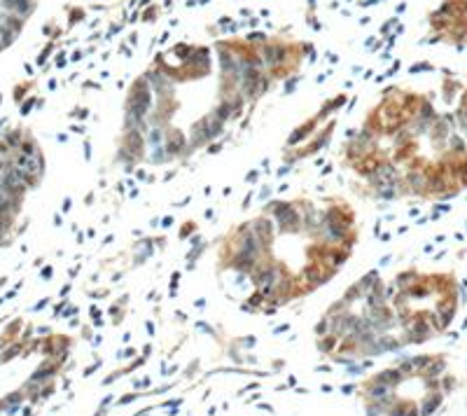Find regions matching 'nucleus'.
<instances>
[{
	"label": "nucleus",
	"mask_w": 467,
	"mask_h": 416,
	"mask_svg": "<svg viewBox=\"0 0 467 416\" xmlns=\"http://www.w3.org/2000/svg\"><path fill=\"white\" fill-rule=\"evenodd\" d=\"M355 241H358V236H355V232L353 234H348V236L343 238V243H341V248L348 250V253H353V248H355Z\"/></svg>",
	"instance_id": "473e14b6"
},
{
	"label": "nucleus",
	"mask_w": 467,
	"mask_h": 416,
	"mask_svg": "<svg viewBox=\"0 0 467 416\" xmlns=\"http://www.w3.org/2000/svg\"><path fill=\"white\" fill-rule=\"evenodd\" d=\"M222 145H224L222 141H217V143H208V155H217V152L222 150Z\"/></svg>",
	"instance_id": "e433bc0d"
},
{
	"label": "nucleus",
	"mask_w": 467,
	"mask_h": 416,
	"mask_svg": "<svg viewBox=\"0 0 467 416\" xmlns=\"http://www.w3.org/2000/svg\"><path fill=\"white\" fill-rule=\"evenodd\" d=\"M115 159L119 162V164H124V166H136L138 164V159L128 152L124 145H119V150H117V155H115Z\"/></svg>",
	"instance_id": "b1692460"
},
{
	"label": "nucleus",
	"mask_w": 467,
	"mask_h": 416,
	"mask_svg": "<svg viewBox=\"0 0 467 416\" xmlns=\"http://www.w3.org/2000/svg\"><path fill=\"white\" fill-rule=\"evenodd\" d=\"M378 281H381V276H378V269H372V271H367V273H364V276L360 278V281H358V288L362 290V295L367 297V295H369V290H372V288L376 286Z\"/></svg>",
	"instance_id": "6ab92c4d"
},
{
	"label": "nucleus",
	"mask_w": 467,
	"mask_h": 416,
	"mask_svg": "<svg viewBox=\"0 0 467 416\" xmlns=\"http://www.w3.org/2000/svg\"><path fill=\"white\" fill-rule=\"evenodd\" d=\"M302 206L304 201H280L278 211L273 213L276 229L283 232V234H299L304 225Z\"/></svg>",
	"instance_id": "7ed1b4c3"
},
{
	"label": "nucleus",
	"mask_w": 467,
	"mask_h": 416,
	"mask_svg": "<svg viewBox=\"0 0 467 416\" xmlns=\"http://www.w3.org/2000/svg\"><path fill=\"white\" fill-rule=\"evenodd\" d=\"M355 136H358V131H355V129H348V131H346V138H348V141H353Z\"/></svg>",
	"instance_id": "3c124183"
},
{
	"label": "nucleus",
	"mask_w": 467,
	"mask_h": 416,
	"mask_svg": "<svg viewBox=\"0 0 467 416\" xmlns=\"http://www.w3.org/2000/svg\"><path fill=\"white\" fill-rule=\"evenodd\" d=\"M232 250H238V253H245V255H252V257H264V255H271V250H267V246L257 238V234L252 232V225L250 222H241L234 232L232 243H227Z\"/></svg>",
	"instance_id": "f03ea898"
},
{
	"label": "nucleus",
	"mask_w": 467,
	"mask_h": 416,
	"mask_svg": "<svg viewBox=\"0 0 467 416\" xmlns=\"http://www.w3.org/2000/svg\"><path fill=\"white\" fill-rule=\"evenodd\" d=\"M278 206H280V201H276V199H273V201H267L264 203V213L262 215H271V217H273V213L278 211Z\"/></svg>",
	"instance_id": "72a5a7b5"
},
{
	"label": "nucleus",
	"mask_w": 467,
	"mask_h": 416,
	"mask_svg": "<svg viewBox=\"0 0 467 416\" xmlns=\"http://www.w3.org/2000/svg\"><path fill=\"white\" fill-rule=\"evenodd\" d=\"M348 257H350V253L348 250H343L341 246H329L327 248V253H325V260H323V264L325 267H329L332 271H339L346 262H348Z\"/></svg>",
	"instance_id": "f8f14e48"
},
{
	"label": "nucleus",
	"mask_w": 467,
	"mask_h": 416,
	"mask_svg": "<svg viewBox=\"0 0 467 416\" xmlns=\"http://www.w3.org/2000/svg\"><path fill=\"white\" fill-rule=\"evenodd\" d=\"M178 281H180V271H173V276H171V295L178 292Z\"/></svg>",
	"instance_id": "c9c22d12"
},
{
	"label": "nucleus",
	"mask_w": 467,
	"mask_h": 416,
	"mask_svg": "<svg viewBox=\"0 0 467 416\" xmlns=\"http://www.w3.org/2000/svg\"><path fill=\"white\" fill-rule=\"evenodd\" d=\"M294 87H297V77H290V80H287V84H285V91L290 94V91H292V89H294Z\"/></svg>",
	"instance_id": "37998d69"
},
{
	"label": "nucleus",
	"mask_w": 467,
	"mask_h": 416,
	"mask_svg": "<svg viewBox=\"0 0 467 416\" xmlns=\"http://www.w3.org/2000/svg\"><path fill=\"white\" fill-rule=\"evenodd\" d=\"M192 234H197V222H194V220H187L185 225L180 227V232H178V236L182 238V241H187V238L192 236Z\"/></svg>",
	"instance_id": "c85d7f7f"
},
{
	"label": "nucleus",
	"mask_w": 467,
	"mask_h": 416,
	"mask_svg": "<svg viewBox=\"0 0 467 416\" xmlns=\"http://www.w3.org/2000/svg\"><path fill=\"white\" fill-rule=\"evenodd\" d=\"M287 190H290V187H287V182H283V185H280L276 192H287Z\"/></svg>",
	"instance_id": "13d9d810"
},
{
	"label": "nucleus",
	"mask_w": 467,
	"mask_h": 416,
	"mask_svg": "<svg viewBox=\"0 0 467 416\" xmlns=\"http://www.w3.org/2000/svg\"><path fill=\"white\" fill-rule=\"evenodd\" d=\"M159 225H162V220H159V217H154V220L150 222V227H159Z\"/></svg>",
	"instance_id": "4d7b16f0"
},
{
	"label": "nucleus",
	"mask_w": 467,
	"mask_h": 416,
	"mask_svg": "<svg viewBox=\"0 0 467 416\" xmlns=\"http://www.w3.org/2000/svg\"><path fill=\"white\" fill-rule=\"evenodd\" d=\"M145 159H147L150 164H154V166H162V164H168V162H173V159L168 157V152H166V145L147 147V152H145Z\"/></svg>",
	"instance_id": "dca6fc26"
},
{
	"label": "nucleus",
	"mask_w": 467,
	"mask_h": 416,
	"mask_svg": "<svg viewBox=\"0 0 467 416\" xmlns=\"http://www.w3.org/2000/svg\"><path fill=\"white\" fill-rule=\"evenodd\" d=\"M315 334L318 337H325V334H332V318L329 316H325L323 321L315 325Z\"/></svg>",
	"instance_id": "c756f323"
},
{
	"label": "nucleus",
	"mask_w": 467,
	"mask_h": 416,
	"mask_svg": "<svg viewBox=\"0 0 467 416\" xmlns=\"http://www.w3.org/2000/svg\"><path fill=\"white\" fill-rule=\"evenodd\" d=\"M290 171H292V166H290V164H283V166H278V171H276V176H278V178H285V176H287Z\"/></svg>",
	"instance_id": "4c0bfd02"
},
{
	"label": "nucleus",
	"mask_w": 467,
	"mask_h": 416,
	"mask_svg": "<svg viewBox=\"0 0 467 416\" xmlns=\"http://www.w3.org/2000/svg\"><path fill=\"white\" fill-rule=\"evenodd\" d=\"M383 157L376 155V152H369V155H364L362 159H358L355 164H350V166L355 168V173L358 176H362V178L367 180L372 173H376V168H378V162H381Z\"/></svg>",
	"instance_id": "9d476101"
},
{
	"label": "nucleus",
	"mask_w": 467,
	"mask_h": 416,
	"mask_svg": "<svg viewBox=\"0 0 467 416\" xmlns=\"http://www.w3.org/2000/svg\"><path fill=\"white\" fill-rule=\"evenodd\" d=\"M418 278H420V271H416V269H404V271L397 273L393 283L397 286V290H407V288H411Z\"/></svg>",
	"instance_id": "f3484780"
},
{
	"label": "nucleus",
	"mask_w": 467,
	"mask_h": 416,
	"mask_svg": "<svg viewBox=\"0 0 467 416\" xmlns=\"http://www.w3.org/2000/svg\"><path fill=\"white\" fill-rule=\"evenodd\" d=\"M56 372V367L54 365H45V367H40L37 372L33 374V379H31V383H40V381H47L52 374Z\"/></svg>",
	"instance_id": "cd10ccee"
},
{
	"label": "nucleus",
	"mask_w": 467,
	"mask_h": 416,
	"mask_svg": "<svg viewBox=\"0 0 467 416\" xmlns=\"http://www.w3.org/2000/svg\"><path fill=\"white\" fill-rule=\"evenodd\" d=\"M334 273H337V271H332L329 267L320 264V262H308L302 271H299V278H302V283H306V288L311 290V288L325 286Z\"/></svg>",
	"instance_id": "20e7f679"
},
{
	"label": "nucleus",
	"mask_w": 467,
	"mask_h": 416,
	"mask_svg": "<svg viewBox=\"0 0 467 416\" xmlns=\"http://www.w3.org/2000/svg\"><path fill=\"white\" fill-rule=\"evenodd\" d=\"M318 122H320V119L315 117V119H308V122H304L302 127H297V129L290 133V138H287V145H290V147H294V145H299V143H304V141H308V138L313 136V131L318 129Z\"/></svg>",
	"instance_id": "4468645a"
},
{
	"label": "nucleus",
	"mask_w": 467,
	"mask_h": 416,
	"mask_svg": "<svg viewBox=\"0 0 467 416\" xmlns=\"http://www.w3.org/2000/svg\"><path fill=\"white\" fill-rule=\"evenodd\" d=\"M138 194H140V192H138V187H133V190L128 192V197H131V199H138Z\"/></svg>",
	"instance_id": "603ef678"
},
{
	"label": "nucleus",
	"mask_w": 467,
	"mask_h": 416,
	"mask_svg": "<svg viewBox=\"0 0 467 416\" xmlns=\"http://www.w3.org/2000/svg\"><path fill=\"white\" fill-rule=\"evenodd\" d=\"M381 241H390V234H388V232H381Z\"/></svg>",
	"instance_id": "bf43d9fd"
},
{
	"label": "nucleus",
	"mask_w": 467,
	"mask_h": 416,
	"mask_svg": "<svg viewBox=\"0 0 467 416\" xmlns=\"http://www.w3.org/2000/svg\"><path fill=\"white\" fill-rule=\"evenodd\" d=\"M171 225H173V217H171V215H166V217H162V227H163V229H168V227H171Z\"/></svg>",
	"instance_id": "c03bdc74"
},
{
	"label": "nucleus",
	"mask_w": 467,
	"mask_h": 416,
	"mask_svg": "<svg viewBox=\"0 0 467 416\" xmlns=\"http://www.w3.org/2000/svg\"><path fill=\"white\" fill-rule=\"evenodd\" d=\"M271 194H273V190H271L269 185H264V187L259 190V194H257V197H259V201H262V203H267V201H269V197H271Z\"/></svg>",
	"instance_id": "f704fd0d"
},
{
	"label": "nucleus",
	"mask_w": 467,
	"mask_h": 416,
	"mask_svg": "<svg viewBox=\"0 0 467 416\" xmlns=\"http://www.w3.org/2000/svg\"><path fill=\"white\" fill-rule=\"evenodd\" d=\"M197 327H198V330H203V332H208V334H215V330L208 327V325H203V323H197Z\"/></svg>",
	"instance_id": "de8ad7c7"
},
{
	"label": "nucleus",
	"mask_w": 467,
	"mask_h": 416,
	"mask_svg": "<svg viewBox=\"0 0 467 416\" xmlns=\"http://www.w3.org/2000/svg\"><path fill=\"white\" fill-rule=\"evenodd\" d=\"M264 304H267V297H264L259 290H255V292L248 297V304H243L241 309H243V311H262Z\"/></svg>",
	"instance_id": "aec40b11"
},
{
	"label": "nucleus",
	"mask_w": 467,
	"mask_h": 416,
	"mask_svg": "<svg viewBox=\"0 0 467 416\" xmlns=\"http://www.w3.org/2000/svg\"><path fill=\"white\" fill-rule=\"evenodd\" d=\"M154 238H140L138 243H136V255H133V262L136 264H143L145 260H150L152 255H154Z\"/></svg>",
	"instance_id": "2eb2a0df"
},
{
	"label": "nucleus",
	"mask_w": 467,
	"mask_h": 416,
	"mask_svg": "<svg viewBox=\"0 0 467 416\" xmlns=\"http://www.w3.org/2000/svg\"><path fill=\"white\" fill-rule=\"evenodd\" d=\"M206 307V299H197V309H203Z\"/></svg>",
	"instance_id": "6e6d98bb"
},
{
	"label": "nucleus",
	"mask_w": 467,
	"mask_h": 416,
	"mask_svg": "<svg viewBox=\"0 0 467 416\" xmlns=\"http://www.w3.org/2000/svg\"><path fill=\"white\" fill-rule=\"evenodd\" d=\"M332 129H334V124H327L323 131H315V136H313V141H311V143L306 145V147H302V150H294L297 157L304 159V157H311V155H315V152H320L323 147H327L329 138H332Z\"/></svg>",
	"instance_id": "1a4fd4ad"
},
{
	"label": "nucleus",
	"mask_w": 467,
	"mask_h": 416,
	"mask_svg": "<svg viewBox=\"0 0 467 416\" xmlns=\"http://www.w3.org/2000/svg\"><path fill=\"white\" fill-rule=\"evenodd\" d=\"M84 159H91V143H84Z\"/></svg>",
	"instance_id": "49530a36"
},
{
	"label": "nucleus",
	"mask_w": 467,
	"mask_h": 416,
	"mask_svg": "<svg viewBox=\"0 0 467 416\" xmlns=\"http://www.w3.org/2000/svg\"><path fill=\"white\" fill-rule=\"evenodd\" d=\"M136 178H138V180H147V173H145L143 168H138V171H136Z\"/></svg>",
	"instance_id": "8fccbe9b"
},
{
	"label": "nucleus",
	"mask_w": 467,
	"mask_h": 416,
	"mask_svg": "<svg viewBox=\"0 0 467 416\" xmlns=\"http://www.w3.org/2000/svg\"><path fill=\"white\" fill-rule=\"evenodd\" d=\"M383 412H388V409H385L381 402H369V404H367V414H369V416H381Z\"/></svg>",
	"instance_id": "2f4dec72"
},
{
	"label": "nucleus",
	"mask_w": 467,
	"mask_h": 416,
	"mask_svg": "<svg viewBox=\"0 0 467 416\" xmlns=\"http://www.w3.org/2000/svg\"><path fill=\"white\" fill-rule=\"evenodd\" d=\"M166 152H168V157L171 159H185V157H189V138H187L182 131H168L166 133Z\"/></svg>",
	"instance_id": "423d86ee"
},
{
	"label": "nucleus",
	"mask_w": 467,
	"mask_h": 416,
	"mask_svg": "<svg viewBox=\"0 0 467 416\" xmlns=\"http://www.w3.org/2000/svg\"><path fill=\"white\" fill-rule=\"evenodd\" d=\"M252 197H255L252 192H248V194H245V197H243V208H245V211L250 208V203H252Z\"/></svg>",
	"instance_id": "ea45409f"
},
{
	"label": "nucleus",
	"mask_w": 467,
	"mask_h": 416,
	"mask_svg": "<svg viewBox=\"0 0 467 416\" xmlns=\"http://www.w3.org/2000/svg\"><path fill=\"white\" fill-rule=\"evenodd\" d=\"M198 243H203V238L198 236V234H192V236H189V246L194 248V246H198Z\"/></svg>",
	"instance_id": "a19ab883"
},
{
	"label": "nucleus",
	"mask_w": 467,
	"mask_h": 416,
	"mask_svg": "<svg viewBox=\"0 0 467 416\" xmlns=\"http://www.w3.org/2000/svg\"><path fill=\"white\" fill-rule=\"evenodd\" d=\"M42 276H45V278H49V276H52V267H47L45 271H42Z\"/></svg>",
	"instance_id": "680f3d73"
},
{
	"label": "nucleus",
	"mask_w": 467,
	"mask_h": 416,
	"mask_svg": "<svg viewBox=\"0 0 467 416\" xmlns=\"http://www.w3.org/2000/svg\"><path fill=\"white\" fill-rule=\"evenodd\" d=\"M245 40H250V42H262V40H264V36H262V33H250V36L245 37Z\"/></svg>",
	"instance_id": "79ce46f5"
},
{
	"label": "nucleus",
	"mask_w": 467,
	"mask_h": 416,
	"mask_svg": "<svg viewBox=\"0 0 467 416\" xmlns=\"http://www.w3.org/2000/svg\"><path fill=\"white\" fill-rule=\"evenodd\" d=\"M374 194H376V199H381V201H395V199H399L393 185H385V187H381V190H376Z\"/></svg>",
	"instance_id": "bb28decb"
},
{
	"label": "nucleus",
	"mask_w": 467,
	"mask_h": 416,
	"mask_svg": "<svg viewBox=\"0 0 467 416\" xmlns=\"http://www.w3.org/2000/svg\"><path fill=\"white\" fill-rule=\"evenodd\" d=\"M154 14H157V12H154V10H147V12H145V19H152Z\"/></svg>",
	"instance_id": "e2e57ef3"
},
{
	"label": "nucleus",
	"mask_w": 467,
	"mask_h": 416,
	"mask_svg": "<svg viewBox=\"0 0 467 416\" xmlns=\"http://www.w3.org/2000/svg\"><path fill=\"white\" fill-rule=\"evenodd\" d=\"M388 262H390V255H383V257H381V262H378V264H388Z\"/></svg>",
	"instance_id": "052dcab7"
},
{
	"label": "nucleus",
	"mask_w": 467,
	"mask_h": 416,
	"mask_svg": "<svg viewBox=\"0 0 467 416\" xmlns=\"http://www.w3.org/2000/svg\"><path fill=\"white\" fill-rule=\"evenodd\" d=\"M203 119H206V129H208L210 143H213V141H217L222 133H224V122H222L220 117H215L213 112H210V115H206Z\"/></svg>",
	"instance_id": "a211bd4d"
},
{
	"label": "nucleus",
	"mask_w": 467,
	"mask_h": 416,
	"mask_svg": "<svg viewBox=\"0 0 467 416\" xmlns=\"http://www.w3.org/2000/svg\"><path fill=\"white\" fill-rule=\"evenodd\" d=\"M343 103H346V96H337L334 101H329V103H327V106L323 108V110H320V115H318V119H325L327 115H332V112H337V110H339V108H341V106H343Z\"/></svg>",
	"instance_id": "5701e85b"
},
{
	"label": "nucleus",
	"mask_w": 467,
	"mask_h": 416,
	"mask_svg": "<svg viewBox=\"0 0 467 416\" xmlns=\"http://www.w3.org/2000/svg\"><path fill=\"white\" fill-rule=\"evenodd\" d=\"M252 232L257 234V238L267 246V250H271V243H273V236H276V222H273V217L271 215H259V217H255L252 222Z\"/></svg>",
	"instance_id": "0eeeda50"
},
{
	"label": "nucleus",
	"mask_w": 467,
	"mask_h": 416,
	"mask_svg": "<svg viewBox=\"0 0 467 416\" xmlns=\"http://www.w3.org/2000/svg\"><path fill=\"white\" fill-rule=\"evenodd\" d=\"M206 217H208V220H213V217H215V211H213V208H208V211H206Z\"/></svg>",
	"instance_id": "864d4df0"
},
{
	"label": "nucleus",
	"mask_w": 467,
	"mask_h": 416,
	"mask_svg": "<svg viewBox=\"0 0 467 416\" xmlns=\"http://www.w3.org/2000/svg\"><path fill=\"white\" fill-rule=\"evenodd\" d=\"M346 311H348V304H346L343 299H339L337 304H332V307H329L327 316H341V313H346Z\"/></svg>",
	"instance_id": "7c9ffc66"
},
{
	"label": "nucleus",
	"mask_w": 467,
	"mask_h": 416,
	"mask_svg": "<svg viewBox=\"0 0 467 416\" xmlns=\"http://www.w3.org/2000/svg\"><path fill=\"white\" fill-rule=\"evenodd\" d=\"M337 346H339V337H334V334H325V337L318 339V348H320L323 353H334Z\"/></svg>",
	"instance_id": "412c9836"
},
{
	"label": "nucleus",
	"mask_w": 467,
	"mask_h": 416,
	"mask_svg": "<svg viewBox=\"0 0 467 416\" xmlns=\"http://www.w3.org/2000/svg\"><path fill=\"white\" fill-rule=\"evenodd\" d=\"M432 28L437 37H446L451 42H467V0H444V5L432 14Z\"/></svg>",
	"instance_id": "f257e3e1"
},
{
	"label": "nucleus",
	"mask_w": 467,
	"mask_h": 416,
	"mask_svg": "<svg viewBox=\"0 0 467 416\" xmlns=\"http://www.w3.org/2000/svg\"><path fill=\"white\" fill-rule=\"evenodd\" d=\"M332 171H334V168H332V164H325V166H323V171H320V173H323V176H329V173H332Z\"/></svg>",
	"instance_id": "09e8293b"
},
{
	"label": "nucleus",
	"mask_w": 467,
	"mask_h": 416,
	"mask_svg": "<svg viewBox=\"0 0 467 416\" xmlns=\"http://www.w3.org/2000/svg\"><path fill=\"white\" fill-rule=\"evenodd\" d=\"M136 398H140V395H133V393H131V395H126V398H122V400H119V404H128V402H133Z\"/></svg>",
	"instance_id": "a18cd8bd"
},
{
	"label": "nucleus",
	"mask_w": 467,
	"mask_h": 416,
	"mask_svg": "<svg viewBox=\"0 0 467 416\" xmlns=\"http://www.w3.org/2000/svg\"><path fill=\"white\" fill-rule=\"evenodd\" d=\"M404 185H407L409 194L420 197V199H428V171L423 168H409L404 171Z\"/></svg>",
	"instance_id": "39448f33"
},
{
	"label": "nucleus",
	"mask_w": 467,
	"mask_h": 416,
	"mask_svg": "<svg viewBox=\"0 0 467 416\" xmlns=\"http://www.w3.org/2000/svg\"><path fill=\"white\" fill-rule=\"evenodd\" d=\"M206 248H208V243L203 241V243H198V246H194V248L187 253V269H194L197 267V262H198V257L206 253Z\"/></svg>",
	"instance_id": "4be33fe9"
},
{
	"label": "nucleus",
	"mask_w": 467,
	"mask_h": 416,
	"mask_svg": "<svg viewBox=\"0 0 467 416\" xmlns=\"http://www.w3.org/2000/svg\"><path fill=\"white\" fill-rule=\"evenodd\" d=\"M259 173H262V171H250V173L245 176V182H250V185L257 182V180H259Z\"/></svg>",
	"instance_id": "58836bf2"
},
{
	"label": "nucleus",
	"mask_w": 467,
	"mask_h": 416,
	"mask_svg": "<svg viewBox=\"0 0 467 416\" xmlns=\"http://www.w3.org/2000/svg\"><path fill=\"white\" fill-rule=\"evenodd\" d=\"M117 192H119V194H124V192H126V185H122V182H119V185H117Z\"/></svg>",
	"instance_id": "5fc2aeb1"
},
{
	"label": "nucleus",
	"mask_w": 467,
	"mask_h": 416,
	"mask_svg": "<svg viewBox=\"0 0 467 416\" xmlns=\"http://www.w3.org/2000/svg\"><path fill=\"white\" fill-rule=\"evenodd\" d=\"M376 173H378V176H381L388 185H393V182H397V180L404 178V171L397 166L393 159H381V162H378V168H376Z\"/></svg>",
	"instance_id": "ddd939ff"
},
{
	"label": "nucleus",
	"mask_w": 467,
	"mask_h": 416,
	"mask_svg": "<svg viewBox=\"0 0 467 416\" xmlns=\"http://www.w3.org/2000/svg\"><path fill=\"white\" fill-rule=\"evenodd\" d=\"M341 299H343V302H346V304L350 307L353 302H360V299H364V295H362V290L358 288V283H353V286H350L348 290H346V295H343Z\"/></svg>",
	"instance_id": "a878e982"
},
{
	"label": "nucleus",
	"mask_w": 467,
	"mask_h": 416,
	"mask_svg": "<svg viewBox=\"0 0 467 416\" xmlns=\"http://www.w3.org/2000/svg\"><path fill=\"white\" fill-rule=\"evenodd\" d=\"M122 145L126 147L131 155L136 157L138 162H143L145 159V152H147V141H145V131L140 129H131L124 133V138H122Z\"/></svg>",
	"instance_id": "6e6552de"
},
{
	"label": "nucleus",
	"mask_w": 467,
	"mask_h": 416,
	"mask_svg": "<svg viewBox=\"0 0 467 416\" xmlns=\"http://www.w3.org/2000/svg\"><path fill=\"white\" fill-rule=\"evenodd\" d=\"M458 129H460V133H463V138L467 141V98L463 101V106H460V110H458Z\"/></svg>",
	"instance_id": "393cba45"
},
{
	"label": "nucleus",
	"mask_w": 467,
	"mask_h": 416,
	"mask_svg": "<svg viewBox=\"0 0 467 416\" xmlns=\"http://www.w3.org/2000/svg\"><path fill=\"white\" fill-rule=\"evenodd\" d=\"M210 143V136H208V129H206V119H198L197 124L192 127V136H189V155L194 150H201Z\"/></svg>",
	"instance_id": "9b49d317"
}]
</instances>
